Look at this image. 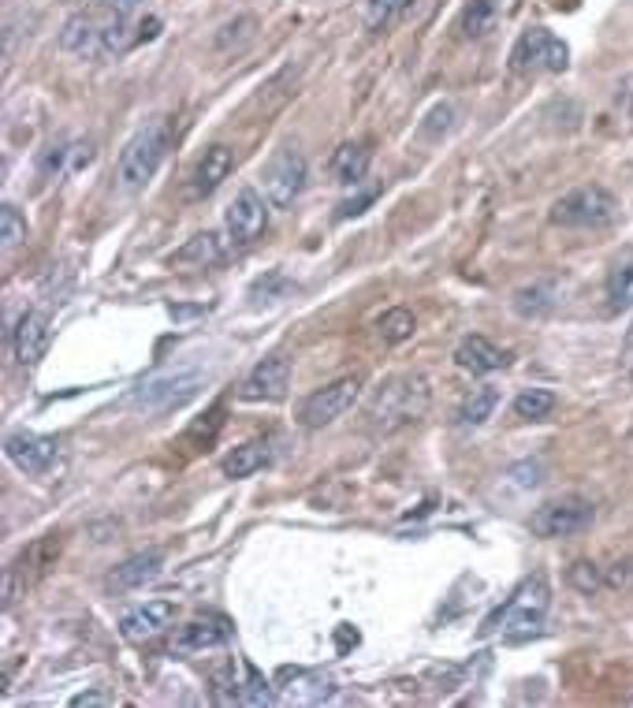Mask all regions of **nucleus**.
Instances as JSON below:
<instances>
[{
	"label": "nucleus",
	"mask_w": 633,
	"mask_h": 708,
	"mask_svg": "<svg viewBox=\"0 0 633 708\" xmlns=\"http://www.w3.org/2000/svg\"><path fill=\"white\" fill-rule=\"evenodd\" d=\"M4 452L23 474H31V477H45L52 466L60 463V444H57V440L42 437V433H26V429L4 440Z\"/></svg>",
	"instance_id": "nucleus-13"
},
{
	"label": "nucleus",
	"mask_w": 633,
	"mask_h": 708,
	"mask_svg": "<svg viewBox=\"0 0 633 708\" xmlns=\"http://www.w3.org/2000/svg\"><path fill=\"white\" fill-rule=\"evenodd\" d=\"M195 392H198V376L195 373H164V376H153V381H145V384L134 388L131 407L161 414V410L183 407V403H187Z\"/></svg>",
	"instance_id": "nucleus-10"
},
{
	"label": "nucleus",
	"mask_w": 633,
	"mask_h": 708,
	"mask_svg": "<svg viewBox=\"0 0 633 708\" xmlns=\"http://www.w3.org/2000/svg\"><path fill=\"white\" fill-rule=\"evenodd\" d=\"M306 158H302L298 150H280L277 158L265 164L261 179H265V198H269L272 209H288L295 206V198L302 195V187H306Z\"/></svg>",
	"instance_id": "nucleus-9"
},
{
	"label": "nucleus",
	"mask_w": 633,
	"mask_h": 708,
	"mask_svg": "<svg viewBox=\"0 0 633 708\" xmlns=\"http://www.w3.org/2000/svg\"><path fill=\"white\" fill-rule=\"evenodd\" d=\"M571 585H574L577 593L593 596V593H600L603 585H608V578H603V571H600L596 564H589V559H582V564L571 567Z\"/></svg>",
	"instance_id": "nucleus-33"
},
{
	"label": "nucleus",
	"mask_w": 633,
	"mask_h": 708,
	"mask_svg": "<svg viewBox=\"0 0 633 708\" xmlns=\"http://www.w3.org/2000/svg\"><path fill=\"white\" fill-rule=\"evenodd\" d=\"M429 407V384L425 376H396L373 403V421L380 429H399V426H410L418 421L421 414Z\"/></svg>",
	"instance_id": "nucleus-5"
},
{
	"label": "nucleus",
	"mask_w": 633,
	"mask_h": 708,
	"mask_svg": "<svg viewBox=\"0 0 633 708\" xmlns=\"http://www.w3.org/2000/svg\"><path fill=\"white\" fill-rule=\"evenodd\" d=\"M246 705H272V689H269V683L254 671L250 664H246Z\"/></svg>",
	"instance_id": "nucleus-35"
},
{
	"label": "nucleus",
	"mask_w": 633,
	"mask_h": 708,
	"mask_svg": "<svg viewBox=\"0 0 633 708\" xmlns=\"http://www.w3.org/2000/svg\"><path fill=\"white\" fill-rule=\"evenodd\" d=\"M71 705H75V708H86V705H108V697H105V694H79V697H71Z\"/></svg>",
	"instance_id": "nucleus-41"
},
{
	"label": "nucleus",
	"mask_w": 633,
	"mask_h": 708,
	"mask_svg": "<svg viewBox=\"0 0 633 708\" xmlns=\"http://www.w3.org/2000/svg\"><path fill=\"white\" fill-rule=\"evenodd\" d=\"M630 381H633V370H630Z\"/></svg>",
	"instance_id": "nucleus-44"
},
{
	"label": "nucleus",
	"mask_w": 633,
	"mask_h": 708,
	"mask_svg": "<svg viewBox=\"0 0 633 708\" xmlns=\"http://www.w3.org/2000/svg\"><path fill=\"white\" fill-rule=\"evenodd\" d=\"M552 410H555V392H548V388H526L515 399V418L521 421H540Z\"/></svg>",
	"instance_id": "nucleus-28"
},
{
	"label": "nucleus",
	"mask_w": 633,
	"mask_h": 708,
	"mask_svg": "<svg viewBox=\"0 0 633 708\" xmlns=\"http://www.w3.org/2000/svg\"><path fill=\"white\" fill-rule=\"evenodd\" d=\"M139 31H142L139 42H153V38H157V31H161V20H145Z\"/></svg>",
	"instance_id": "nucleus-42"
},
{
	"label": "nucleus",
	"mask_w": 633,
	"mask_h": 708,
	"mask_svg": "<svg viewBox=\"0 0 633 708\" xmlns=\"http://www.w3.org/2000/svg\"><path fill=\"white\" fill-rule=\"evenodd\" d=\"M566 68H571V49L552 31H544V26L526 31L515 42V49H511V71H518V76H529V71H552V76H559Z\"/></svg>",
	"instance_id": "nucleus-6"
},
{
	"label": "nucleus",
	"mask_w": 633,
	"mask_h": 708,
	"mask_svg": "<svg viewBox=\"0 0 633 708\" xmlns=\"http://www.w3.org/2000/svg\"><path fill=\"white\" fill-rule=\"evenodd\" d=\"M232 150L227 146H209L206 153H201L198 169H195V179H190V198H206L213 195V190L232 176Z\"/></svg>",
	"instance_id": "nucleus-20"
},
{
	"label": "nucleus",
	"mask_w": 633,
	"mask_h": 708,
	"mask_svg": "<svg viewBox=\"0 0 633 708\" xmlns=\"http://www.w3.org/2000/svg\"><path fill=\"white\" fill-rule=\"evenodd\" d=\"M357 395H362V376H339V381L325 384V388H317L314 395H306V403H302V410H298V421L306 429L332 426L336 418H343V414L354 407Z\"/></svg>",
	"instance_id": "nucleus-8"
},
{
	"label": "nucleus",
	"mask_w": 633,
	"mask_h": 708,
	"mask_svg": "<svg viewBox=\"0 0 633 708\" xmlns=\"http://www.w3.org/2000/svg\"><path fill=\"white\" fill-rule=\"evenodd\" d=\"M370 161H373L370 142H343L332 153V176H336V183H343V187H357V183L365 179V172H370Z\"/></svg>",
	"instance_id": "nucleus-22"
},
{
	"label": "nucleus",
	"mask_w": 633,
	"mask_h": 708,
	"mask_svg": "<svg viewBox=\"0 0 633 708\" xmlns=\"http://www.w3.org/2000/svg\"><path fill=\"white\" fill-rule=\"evenodd\" d=\"M619 217V201L608 187H577L571 195H563L552 206V224L555 228H571V232H596V228H608Z\"/></svg>",
	"instance_id": "nucleus-4"
},
{
	"label": "nucleus",
	"mask_w": 633,
	"mask_h": 708,
	"mask_svg": "<svg viewBox=\"0 0 633 708\" xmlns=\"http://www.w3.org/2000/svg\"><path fill=\"white\" fill-rule=\"evenodd\" d=\"M213 701L216 705H246V689L235 678V668L213 671Z\"/></svg>",
	"instance_id": "nucleus-32"
},
{
	"label": "nucleus",
	"mask_w": 633,
	"mask_h": 708,
	"mask_svg": "<svg viewBox=\"0 0 633 708\" xmlns=\"http://www.w3.org/2000/svg\"><path fill=\"white\" fill-rule=\"evenodd\" d=\"M603 578H608L611 590H633V559H619V564H611Z\"/></svg>",
	"instance_id": "nucleus-37"
},
{
	"label": "nucleus",
	"mask_w": 633,
	"mask_h": 708,
	"mask_svg": "<svg viewBox=\"0 0 633 708\" xmlns=\"http://www.w3.org/2000/svg\"><path fill=\"white\" fill-rule=\"evenodd\" d=\"M232 641V623L220 619V615H206V619H190L187 627H179V634L172 638V652L176 657H195V652L220 649Z\"/></svg>",
	"instance_id": "nucleus-16"
},
{
	"label": "nucleus",
	"mask_w": 633,
	"mask_h": 708,
	"mask_svg": "<svg viewBox=\"0 0 633 708\" xmlns=\"http://www.w3.org/2000/svg\"><path fill=\"white\" fill-rule=\"evenodd\" d=\"M26 235H31L26 217L12 206V201H4V206H0V246H4V251H15V246L26 243Z\"/></svg>",
	"instance_id": "nucleus-29"
},
{
	"label": "nucleus",
	"mask_w": 633,
	"mask_h": 708,
	"mask_svg": "<svg viewBox=\"0 0 633 708\" xmlns=\"http://www.w3.org/2000/svg\"><path fill=\"white\" fill-rule=\"evenodd\" d=\"M495 8H500L495 0H470V4H466V12H462V34H466V38H481V34L492 31Z\"/></svg>",
	"instance_id": "nucleus-30"
},
{
	"label": "nucleus",
	"mask_w": 633,
	"mask_h": 708,
	"mask_svg": "<svg viewBox=\"0 0 633 708\" xmlns=\"http://www.w3.org/2000/svg\"><path fill=\"white\" fill-rule=\"evenodd\" d=\"M288 388H291V358L272 355L254 365L250 376L243 381V388H238V395H243L246 403H280L283 395H288Z\"/></svg>",
	"instance_id": "nucleus-14"
},
{
	"label": "nucleus",
	"mask_w": 633,
	"mask_h": 708,
	"mask_svg": "<svg viewBox=\"0 0 633 708\" xmlns=\"http://www.w3.org/2000/svg\"><path fill=\"white\" fill-rule=\"evenodd\" d=\"M410 8H414V0H365L362 23L370 34H380V31H388L396 20H402Z\"/></svg>",
	"instance_id": "nucleus-25"
},
{
	"label": "nucleus",
	"mask_w": 633,
	"mask_h": 708,
	"mask_svg": "<svg viewBox=\"0 0 633 708\" xmlns=\"http://www.w3.org/2000/svg\"><path fill=\"white\" fill-rule=\"evenodd\" d=\"M495 407H500V388H495V384H481V388H473L470 395H466L462 407H458V421L477 429L492 418Z\"/></svg>",
	"instance_id": "nucleus-24"
},
{
	"label": "nucleus",
	"mask_w": 633,
	"mask_h": 708,
	"mask_svg": "<svg viewBox=\"0 0 633 708\" xmlns=\"http://www.w3.org/2000/svg\"><path fill=\"white\" fill-rule=\"evenodd\" d=\"M49 339H52V325H49V314H42V310L23 314L20 325L12 328V347L23 365H38L45 351H49Z\"/></svg>",
	"instance_id": "nucleus-17"
},
{
	"label": "nucleus",
	"mask_w": 633,
	"mask_h": 708,
	"mask_svg": "<svg viewBox=\"0 0 633 708\" xmlns=\"http://www.w3.org/2000/svg\"><path fill=\"white\" fill-rule=\"evenodd\" d=\"M269 463H272L269 440H246V444H238L235 452L224 459V474L227 477H250V474L265 471Z\"/></svg>",
	"instance_id": "nucleus-23"
},
{
	"label": "nucleus",
	"mask_w": 633,
	"mask_h": 708,
	"mask_svg": "<svg viewBox=\"0 0 633 708\" xmlns=\"http://www.w3.org/2000/svg\"><path fill=\"white\" fill-rule=\"evenodd\" d=\"M376 198V190H370V195H362V198H351V201H343V206H339V217H354V213H362L365 206H370V201Z\"/></svg>",
	"instance_id": "nucleus-40"
},
{
	"label": "nucleus",
	"mask_w": 633,
	"mask_h": 708,
	"mask_svg": "<svg viewBox=\"0 0 633 708\" xmlns=\"http://www.w3.org/2000/svg\"><path fill=\"white\" fill-rule=\"evenodd\" d=\"M224 254H227L224 235L201 232L190 239L187 246H179V251L172 254V265H176V269H213V265L224 262Z\"/></svg>",
	"instance_id": "nucleus-21"
},
{
	"label": "nucleus",
	"mask_w": 633,
	"mask_h": 708,
	"mask_svg": "<svg viewBox=\"0 0 633 708\" xmlns=\"http://www.w3.org/2000/svg\"><path fill=\"white\" fill-rule=\"evenodd\" d=\"M161 567H164V552H139V556H131V559H124V564L116 567L113 574H108V590H116V593H134V590H142V585H150L153 578L161 574Z\"/></svg>",
	"instance_id": "nucleus-19"
},
{
	"label": "nucleus",
	"mask_w": 633,
	"mask_h": 708,
	"mask_svg": "<svg viewBox=\"0 0 633 708\" xmlns=\"http://www.w3.org/2000/svg\"><path fill=\"white\" fill-rule=\"evenodd\" d=\"M265 224H269V198H261L254 187H243L224 213V228L232 243H254L265 232Z\"/></svg>",
	"instance_id": "nucleus-11"
},
{
	"label": "nucleus",
	"mask_w": 633,
	"mask_h": 708,
	"mask_svg": "<svg viewBox=\"0 0 633 708\" xmlns=\"http://www.w3.org/2000/svg\"><path fill=\"white\" fill-rule=\"evenodd\" d=\"M220 426H224V407H213L209 410V421H198V426L187 433V440H206L209 444V440L220 433Z\"/></svg>",
	"instance_id": "nucleus-36"
},
{
	"label": "nucleus",
	"mask_w": 633,
	"mask_h": 708,
	"mask_svg": "<svg viewBox=\"0 0 633 708\" xmlns=\"http://www.w3.org/2000/svg\"><path fill=\"white\" fill-rule=\"evenodd\" d=\"M57 556H60V533H45L42 541H34L12 564V571H8V590H4L8 601H15V593L31 590L38 578H45V571L57 564Z\"/></svg>",
	"instance_id": "nucleus-12"
},
{
	"label": "nucleus",
	"mask_w": 633,
	"mask_h": 708,
	"mask_svg": "<svg viewBox=\"0 0 633 708\" xmlns=\"http://www.w3.org/2000/svg\"><path fill=\"white\" fill-rule=\"evenodd\" d=\"M596 522V503L585 500V496H563V500H552L544 508L534 511L529 519V530L544 541L555 537H574V533H585Z\"/></svg>",
	"instance_id": "nucleus-7"
},
{
	"label": "nucleus",
	"mask_w": 633,
	"mask_h": 708,
	"mask_svg": "<svg viewBox=\"0 0 633 708\" xmlns=\"http://www.w3.org/2000/svg\"><path fill=\"white\" fill-rule=\"evenodd\" d=\"M172 619H176V604L172 601H145L119 619V634H124V641H131V646H145V641L161 638V634L172 627Z\"/></svg>",
	"instance_id": "nucleus-15"
},
{
	"label": "nucleus",
	"mask_w": 633,
	"mask_h": 708,
	"mask_svg": "<svg viewBox=\"0 0 633 708\" xmlns=\"http://www.w3.org/2000/svg\"><path fill=\"white\" fill-rule=\"evenodd\" d=\"M552 306H555V288H552V283H529V288L515 291V310H518V317H526V321L544 317Z\"/></svg>",
	"instance_id": "nucleus-26"
},
{
	"label": "nucleus",
	"mask_w": 633,
	"mask_h": 708,
	"mask_svg": "<svg viewBox=\"0 0 633 708\" xmlns=\"http://www.w3.org/2000/svg\"><path fill=\"white\" fill-rule=\"evenodd\" d=\"M254 23L250 15H243V20H235V23H227L224 31H220V38H216V49H224V53H232V49H238V42L235 38H243L246 45L254 42Z\"/></svg>",
	"instance_id": "nucleus-34"
},
{
	"label": "nucleus",
	"mask_w": 633,
	"mask_h": 708,
	"mask_svg": "<svg viewBox=\"0 0 633 708\" xmlns=\"http://www.w3.org/2000/svg\"><path fill=\"white\" fill-rule=\"evenodd\" d=\"M97 8H108V12H116V15H124V20H131L134 12H142L145 8V0H94Z\"/></svg>",
	"instance_id": "nucleus-39"
},
{
	"label": "nucleus",
	"mask_w": 633,
	"mask_h": 708,
	"mask_svg": "<svg viewBox=\"0 0 633 708\" xmlns=\"http://www.w3.org/2000/svg\"><path fill=\"white\" fill-rule=\"evenodd\" d=\"M134 42H139V34H131V20L108 12V8L71 15L60 31V49L71 53V57H79V60L124 57Z\"/></svg>",
	"instance_id": "nucleus-1"
},
{
	"label": "nucleus",
	"mask_w": 633,
	"mask_h": 708,
	"mask_svg": "<svg viewBox=\"0 0 633 708\" xmlns=\"http://www.w3.org/2000/svg\"><path fill=\"white\" fill-rule=\"evenodd\" d=\"M626 347H633V333H630V339H626Z\"/></svg>",
	"instance_id": "nucleus-43"
},
{
	"label": "nucleus",
	"mask_w": 633,
	"mask_h": 708,
	"mask_svg": "<svg viewBox=\"0 0 633 708\" xmlns=\"http://www.w3.org/2000/svg\"><path fill=\"white\" fill-rule=\"evenodd\" d=\"M455 362H458V370L484 376V373H495V370H507L511 355L503 351V347H495L489 336H466L455 351Z\"/></svg>",
	"instance_id": "nucleus-18"
},
{
	"label": "nucleus",
	"mask_w": 633,
	"mask_h": 708,
	"mask_svg": "<svg viewBox=\"0 0 633 708\" xmlns=\"http://www.w3.org/2000/svg\"><path fill=\"white\" fill-rule=\"evenodd\" d=\"M540 474H544V466H540V463H521V466L511 471V477H515L521 489H534V485H540Z\"/></svg>",
	"instance_id": "nucleus-38"
},
{
	"label": "nucleus",
	"mask_w": 633,
	"mask_h": 708,
	"mask_svg": "<svg viewBox=\"0 0 633 708\" xmlns=\"http://www.w3.org/2000/svg\"><path fill=\"white\" fill-rule=\"evenodd\" d=\"M168 146H172L168 119L145 124L142 131L124 146V153H119V183H124L127 190H142L145 183L157 176L164 158H168Z\"/></svg>",
	"instance_id": "nucleus-3"
},
{
	"label": "nucleus",
	"mask_w": 633,
	"mask_h": 708,
	"mask_svg": "<svg viewBox=\"0 0 633 708\" xmlns=\"http://www.w3.org/2000/svg\"><path fill=\"white\" fill-rule=\"evenodd\" d=\"M548 608H552V585H548L544 574H534L507 596V604H500V608L489 615L484 634H507V638L534 634L540 623H544Z\"/></svg>",
	"instance_id": "nucleus-2"
},
{
	"label": "nucleus",
	"mask_w": 633,
	"mask_h": 708,
	"mask_svg": "<svg viewBox=\"0 0 633 708\" xmlns=\"http://www.w3.org/2000/svg\"><path fill=\"white\" fill-rule=\"evenodd\" d=\"M608 302H611V310L633 306V257H622V262L608 272Z\"/></svg>",
	"instance_id": "nucleus-27"
},
{
	"label": "nucleus",
	"mask_w": 633,
	"mask_h": 708,
	"mask_svg": "<svg viewBox=\"0 0 633 708\" xmlns=\"http://www.w3.org/2000/svg\"><path fill=\"white\" fill-rule=\"evenodd\" d=\"M414 328H418V321H414V314H410L407 306H396V310H388V314L380 317L384 344H407V339L414 336Z\"/></svg>",
	"instance_id": "nucleus-31"
}]
</instances>
